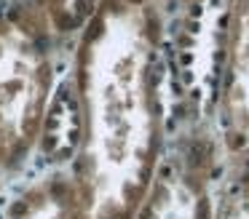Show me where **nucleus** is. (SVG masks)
<instances>
[{"label": "nucleus", "instance_id": "nucleus-2", "mask_svg": "<svg viewBox=\"0 0 249 219\" xmlns=\"http://www.w3.org/2000/svg\"><path fill=\"white\" fill-rule=\"evenodd\" d=\"M59 46L27 0L0 5V176L17 174L46 139Z\"/></svg>", "mask_w": 249, "mask_h": 219}, {"label": "nucleus", "instance_id": "nucleus-7", "mask_svg": "<svg viewBox=\"0 0 249 219\" xmlns=\"http://www.w3.org/2000/svg\"><path fill=\"white\" fill-rule=\"evenodd\" d=\"M212 219H249V163H236L212 201Z\"/></svg>", "mask_w": 249, "mask_h": 219}, {"label": "nucleus", "instance_id": "nucleus-1", "mask_svg": "<svg viewBox=\"0 0 249 219\" xmlns=\"http://www.w3.org/2000/svg\"><path fill=\"white\" fill-rule=\"evenodd\" d=\"M75 163L94 219H134L163 155L153 0H102L75 40Z\"/></svg>", "mask_w": 249, "mask_h": 219}, {"label": "nucleus", "instance_id": "nucleus-5", "mask_svg": "<svg viewBox=\"0 0 249 219\" xmlns=\"http://www.w3.org/2000/svg\"><path fill=\"white\" fill-rule=\"evenodd\" d=\"M3 219H94V214L75 171L54 168L30 182L8 203Z\"/></svg>", "mask_w": 249, "mask_h": 219}, {"label": "nucleus", "instance_id": "nucleus-6", "mask_svg": "<svg viewBox=\"0 0 249 219\" xmlns=\"http://www.w3.org/2000/svg\"><path fill=\"white\" fill-rule=\"evenodd\" d=\"M27 3L46 19L59 43H67L78 40V35L94 19L102 0H27Z\"/></svg>", "mask_w": 249, "mask_h": 219}, {"label": "nucleus", "instance_id": "nucleus-4", "mask_svg": "<svg viewBox=\"0 0 249 219\" xmlns=\"http://www.w3.org/2000/svg\"><path fill=\"white\" fill-rule=\"evenodd\" d=\"M220 115L231 163H249V0H233Z\"/></svg>", "mask_w": 249, "mask_h": 219}, {"label": "nucleus", "instance_id": "nucleus-3", "mask_svg": "<svg viewBox=\"0 0 249 219\" xmlns=\"http://www.w3.org/2000/svg\"><path fill=\"white\" fill-rule=\"evenodd\" d=\"M212 152L198 139L163 150L153 185L134 219H212Z\"/></svg>", "mask_w": 249, "mask_h": 219}]
</instances>
